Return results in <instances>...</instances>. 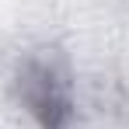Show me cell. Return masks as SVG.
Wrapping results in <instances>:
<instances>
[{
  "mask_svg": "<svg viewBox=\"0 0 129 129\" xmlns=\"http://www.w3.org/2000/svg\"><path fill=\"white\" fill-rule=\"evenodd\" d=\"M18 98L39 129H70L73 122V98L63 70L45 59H28L18 73Z\"/></svg>",
  "mask_w": 129,
  "mask_h": 129,
  "instance_id": "cell-1",
  "label": "cell"
}]
</instances>
